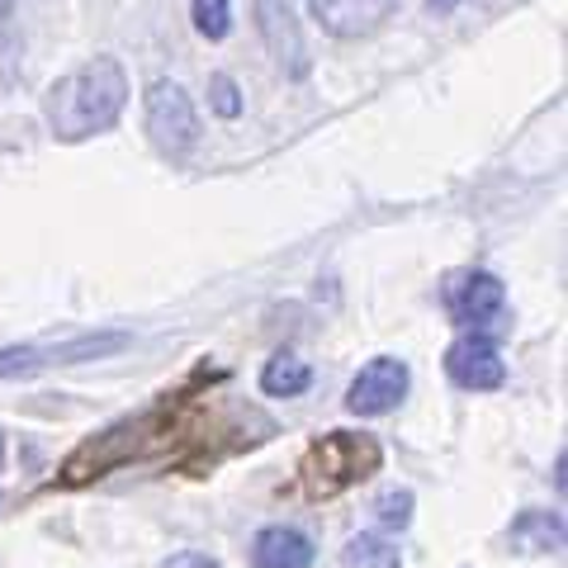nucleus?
<instances>
[{"label": "nucleus", "instance_id": "obj_6", "mask_svg": "<svg viewBox=\"0 0 568 568\" xmlns=\"http://www.w3.org/2000/svg\"><path fill=\"white\" fill-rule=\"evenodd\" d=\"M503 304H507L503 280L484 275V271L455 275V284L446 290V308L455 313V323H465V327H493L497 317H503Z\"/></svg>", "mask_w": 568, "mask_h": 568}, {"label": "nucleus", "instance_id": "obj_15", "mask_svg": "<svg viewBox=\"0 0 568 568\" xmlns=\"http://www.w3.org/2000/svg\"><path fill=\"white\" fill-rule=\"evenodd\" d=\"M213 110L223 119H237L242 114V100H237V81L233 77H213Z\"/></svg>", "mask_w": 568, "mask_h": 568}, {"label": "nucleus", "instance_id": "obj_18", "mask_svg": "<svg viewBox=\"0 0 568 568\" xmlns=\"http://www.w3.org/2000/svg\"><path fill=\"white\" fill-rule=\"evenodd\" d=\"M0 465H6V436H0Z\"/></svg>", "mask_w": 568, "mask_h": 568}, {"label": "nucleus", "instance_id": "obj_3", "mask_svg": "<svg viewBox=\"0 0 568 568\" xmlns=\"http://www.w3.org/2000/svg\"><path fill=\"white\" fill-rule=\"evenodd\" d=\"M148 133L162 152L181 156L200 142V114H194V100L181 91L175 81H152L148 85Z\"/></svg>", "mask_w": 568, "mask_h": 568}, {"label": "nucleus", "instance_id": "obj_8", "mask_svg": "<svg viewBox=\"0 0 568 568\" xmlns=\"http://www.w3.org/2000/svg\"><path fill=\"white\" fill-rule=\"evenodd\" d=\"M308 10L336 39H361V33H375L398 10V0H308Z\"/></svg>", "mask_w": 568, "mask_h": 568}, {"label": "nucleus", "instance_id": "obj_12", "mask_svg": "<svg viewBox=\"0 0 568 568\" xmlns=\"http://www.w3.org/2000/svg\"><path fill=\"white\" fill-rule=\"evenodd\" d=\"M342 564L346 568H403V555L394 549V540H384V536H375V530H365V536H351L346 540Z\"/></svg>", "mask_w": 568, "mask_h": 568}, {"label": "nucleus", "instance_id": "obj_16", "mask_svg": "<svg viewBox=\"0 0 568 568\" xmlns=\"http://www.w3.org/2000/svg\"><path fill=\"white\" fill-rule=\"evenodd\" d=\"M162 568H219V559L200 555V549H181V555H171Z\"/></svg>", "mask_w": 568, "mask_h": 568}, {"label": "nucleus", "instance_id": "obj_9", "mask_svg": "<svg viewBox=\"0 0 568 568\" xmlns=\"http://www.w3.org/2000/svg\"><path fill=\"white\" fill-rule=\"evenodd\" d=\"M256 568H313V540L294 526H265L252 540Z\"/></svg>", "mask_w": 568, "mask_h": 568}, {"label": "nucleus", "instance_id": "obj_1", "mask_svg": "<svg viewBox=\"0 0 568 568\" xmlns=\"http://www.w3.org/2000/svg\"><path fill=\"white\" fill-rule=\"evenodd\" d=\"M123 104H129V77L114 58H95L48 91V123L62 142H81L95 133H110Z\"/></svg>", "mask_w": 568, "mask_h": 568}, {"label": "nucleus", "instance_id": "obj_2", "mask_svg": "<svg viewBox=\"0 0 568 568\" xmlns=\"http://www.w3.org/2000/svg\"><path fill=\"white\" fill-rule=\"evenodd\" d=\"M379 465V446L369 436H351V432H332L323 436L304 459V484L313 497H332Z\"/></svg>", "mask_w": 568, "mask_h": 568}, {"label": "nucleus", "instance_id": "obj_13", "mask_svg": "<svg viewBox=\"0 0 568 568\" xmlns=\"http://www.w3.org/2000/svg\"><path fill=\"white\" fill-rule=\"evenodd\" d=\"M194 29L204 39H227V29H233V0H194Z\"/></svg>", "mask_w": 568, "mask_h": 568}, {"label": "nucleus", "instance_id": "obj_17", "mask_svg": "<svg viewBox=\"0 0 568 568\" xmlns=\"http://www.w3.org/2000/svg\"><path fill=\"white\" fill-rule=\"evenodd\" d=\"M432 6H436V10H450V6H455V0H432Z\"/></svg>", "mask_w": 568, "mask_h": 568}, {"label": "nucleus", "instance_id": "obj_14", "mask_svg": "<svg viewBox=\"0 0 568 568\" xmlns=\"http://www.w3.org/2000/svg\"><path fill=\"white\" fill-rule=\"evenodd\" d=\"M375 517L384 530H403L407 521H413V493H384L375 503Z\"/></svg>", "mask_w": 568, "mask_h": 568}, {"label": "nucleus", "instance_id": "obj_11", "mask_svg": "<svg viewBox=\"0 0 568 568\" xmlns=\"http://www.w3.org/2000/svg\"><path fill=\"white\" fill-rule=\"evenodd\" d=\"M308 384H313V369H308V361H298L294 351L271 355V361H265V369H261V388H265L271 398H298Z\"/></svg>", "mask_w": 568, "mask_h": 568}, {"label": "nucleus", "instance_id": "obj_4", "mask_svg": "<svg viewBox=\"0 0 568 568\" xmlns=\"http://www.w3.org/2000/svg\"><path fill=\"white\" fill-rule=\"evenodd\" d=\"M407 384H413L407 365L394 361V355H379V361H369L361 375L351 379V388H346V407H351L355 417H384V413H394V407L403 403Z\"/></svg>", "mask_w": 568, "mask_h": 568}, {"label": "nucleus", "instance_id": "obj_5", "mask_svg": "<svg viewBox=\"0 0 568 568\" xmlns=\"http://www.w3.org/2000/svg\"><path fill=\"white\" fill-rule=\"evenodd\" d=\"M446 375L459 388H469V394H488V388H497L507 379V361H503V351H497L488 336L469 332L446 351Z\"/></svg>", "mask_w": 568, "mask_h": 568}, {"label": "nucleus", "instance_id": "obj_10", "mask_svg": "<svg viewBox=\"0 0 568 568\" xmlns=\"http://www.w3.org/2000/svg\"><path fill=\"white\" fill-rule=\"evenodd\" d=\"M511 545H517L521 555H555L564 545V517L559 511H521V517L511 521Z\"/></svg>", "mask_w": 568, "mask_h": 568}, {"label": "nucleus", "instance_id": "obj_7", "mask_svg": "<svg viewBox=\"0 0 568 568\" xmlns=\"http://www.w3.org/2000/svg\"><path fill=\"white\" fill-rule=\"evenodd\" d=\"M256 29L265 39V52H271L290 77H304L308 71V48H304V33H298L290 0H256Z\"/></svg>", "mask_w": 568, "mask_h": 568}]
</instances>
